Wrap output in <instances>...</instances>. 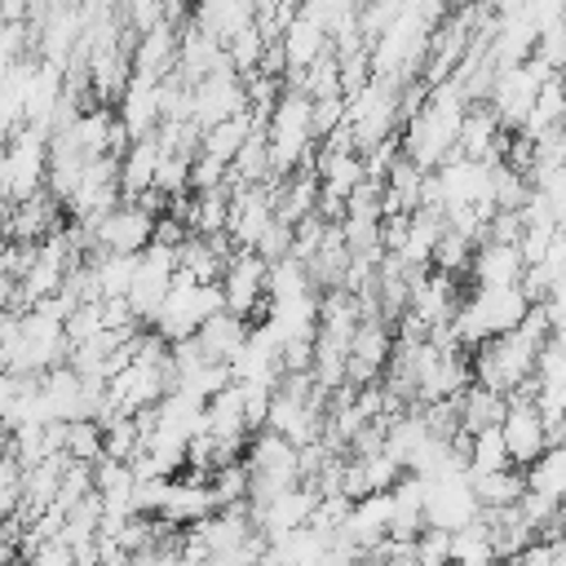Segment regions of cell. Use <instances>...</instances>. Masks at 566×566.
<instances>
[{
	"mask_svg": "<svg viewBox=\"0 0 566 566\" xmlns=\"http://www.w3.org/2000/svg\"><path fill=\"white\" fill-rule=\"evenodd\" d=\"M522 473H526V491H531V495H539V500L566 509V438L548 442Z\"/></svg>",
	"mask_w": 566,
	"mask_h": 566,
	"instance_id": "5bb4252c",
	"label": "cell"
},
{
	"mask_svg": "<svg viewBox=\"0 0 566 566\" xmlns=\"http://www.w3.org/2000/svg\"><path fill=\"white\" fill-rule=\"evenodd\" d=\"M217 310H226L221 283H199V279H190V274L177 270V279H172V287H168L159 314L150 318V327L172 345V340L195 336V332L203 327V318H212Z\"/></svg>",
	"mask_w": 566,
	"mask_h": 566,
	"instance_id": "7a4b0ae2",
	"label": "cell"
},
{
	"mask_svg": "<svg viewBox=\"0 0 566 566\" xmlns=\"http://www.w3.org/2000/svg\"><path fill=\"white\" fill-rule=\"evenodd\" d=\"M509 411V398L486 389V385H469L460 398H455V416H460V433H478V429H491L500 424Z\"/></svg>",
	"mask_w": 566,
	"mask_h": 566,
	"instance_id": "e0dca14e",
	"label": "cell"
},
{
	"mask_svg": "<svg viewBox=\"0 0 566 566\" xmlns=\"http://www.w3.org/2000/svg\"><path fill=\"white\" fill-rule=\"evenodd\" d=\"M252 133H256L252 111H239V115H230V119H221V124L203 128L199 155H212V159H221V164H234V155L248 146V137H252Z\"/></svg>",
	"mask_w": 566,
	"mask_h": 566,
	"instance_id": "ac0fdd59",
	"label": "cell"
},
{
	"mask_svg": "<svg viewBox=\"0 0 566 566\" xmlns=\"http://www.w3.org/2000/svg\"><path fill=\"white\" fill-rule=\"evenodd\" d=\"M557 80H562V84H566V62H562V66H557Z\"/></svg>",
	"mask_w": 566,
	"mask_h": 566,
	"instance_id": "4316f807",
	"label": "cell"
},
{
	"mask_svg": "<svg viewBox=\"0 0 566 566\" xmlns=\"http://www.w3.org/2000/svg\"><path fill=\"white\" fill-rule=\"evenodd\" d=\"M243 464H248V482H252V486H248V504H261V500L287 491V486L305 482V478H301V447L287 442V438L274 433V429L248 438Z\"/></svg>",
	"mask_w": 566,
	"mask_h": 566,
	"instance_id": "3957f363",
	"label": "cell"
},
{
	"mask_svg": "<svg viewBox=\"0 0 566 566\" xmlns=\"http://www.w3.org/2000/svg\"><path fill=\"white\" fill-rule=\"evenodd\" d=\"M495 566H531V562H526V557H522V553H513V557H500V562H495Z\"/></svg>",
	"mask_w": 566,
	"mask_h": 566,
	"instance_id": "484cf974",
	"label": "cell"
},
{
	"mask_svg": "<svg viewBox=\"0 0 566 566\" xmlns=\"http://www.w3.org/2000/svg\"><path fill=\"white\" fill-rule=\"evenodd\" d=\"M270 292V261L252 248H239L230 261H226V274H221V296H226V310L239 314V318H252L261 296Z\"/></svg>",
	"mask_w": 566,
	"mask_h": 566,
	"instance_id": "9c48e42d",
	"label": "cell"
},
{
	"mask_svg": "<svg viewBox=\"0 0 566 566\" xmlns=\"http://www.w3.org/2000/svg\"><path fill=\"white\" fill-rule=\"evenodd\" d=\"M495 562H500V548L482 517L451 531V566H495Z\"/></svg>",
	"mask_w": 566,
	"mask_h": 566,
	"instance_id": "d6986e66",
	"label": "cell"
},
{
	"mask_svg": "<svg viewBox=\"0 0 566 566\" xmlns=\"http://www.w3.org/2000/svg\"><path fill=\"white\" fill-rule=\"evenodd\" d=\"M557 124H566V84L553 75V80L539 88V97H535V106H531V115H526V124H522L517 133L539 137V133H548V128H557Z\"/></svg>",
	"mask_w": 566,
	"mask_h": 566,
	"instance_id": "44dd1931",
	"label": "cell"
},
{
	"mask_svg": "<svg viewBox=\"0 0 566 566\" xmlns=\"http://www.w3.org/2000/svg\"><path fill=\"white\" fill-rule=\"evenodd\" d=\"M155 212H146L137 199L115 203L111 212H102L97 221H80V234L88 248H106V252H142L155 239Z\"/></svg>",
	"mask_w": 566,
	"mask_h": 566,
	"instance_id": "8992f818",
	"label": "cell"
},
{
	"mask_svg": "<svg viewBox=\"0 0 566 566\" xmlns=\"http://www.w3.org/2000/svg\"><path fill=\"white\" fill-rule=\"evenodd\" d=\"M509 464H513V460H509V447H504V433H500V424L469 433V473H473V478H478V473H495V469H509Z\"/></svg>",
	"mask_w": 566,
	"mask_h": 566,
	"instance_id": "7402d4cb",
	"label": "cell"
},
{
	"mask_svg": "<svg viewBox=\"0 0 566 566\" xmlns=\"http://www.w3.org/2000/svg\"><path fill=\"white\" fill-rule=\"evenodd\" d=\"M473 478V473H469ZM473 491H478V504L482 509H513L522 495H526V473L517 464L509 469H495V473H478L473 478Z\"/></svg>",
	"mask_w": 566,
	"mask_h": 566,
	"instance_id": "ffe728a7",
	"label": "cell"
},
{
	"mask_svg": "<svg viewBox=\"0 0 566 566\" xmlns=\"http://www.w3.org/2000/svg\"><path fill=\"white\" fill-rule=\"evenodd\" d=\"M159 159H164V142H159V133L137 137V142L124 146V155H119V186H124V199H137L142 190L155 186V168H159Z\"/></svg>",
	"mask_w": 566,
	"mask_h": 566,
	"instance_id": "9a60e30c",
	"label": "cell"
},
{
	"mask_svg": "<svg viewBox=\"0 0 566 566\" xmlns=\"http://www.w3.org/2000/svg\"><path fill=\"white\" fill-rule=\"evenodd\" d=\"M469 93L460 80H442L429 88L424 106H416L411 124H407V159H416L420 168H438L451 155H460V124L469 111Z\"/></svg>",
	"mask_w": 566,
	"mask_h": 566,
	"instance_id": "6da1fadb",
	"label": "cell"
},
{
	"mask_svg": "<svg viewBox=\"0 0 566 566\" xmlns=\"http://www.w3.org/2000/svg\"><path fill=\"white\" fill-rule=\"evenodd\" d=\"M509 133L504 119L491 111V102H469L464 124H460V155L469 159H504Z\"/></svg>",
	"mask_w": 566,
	"mask_h": 566,
	"instance_id": "7c38bea8",
	"label": "cell"
},
{
	"mask_svg": "<svg viewBox=\"0 0 566 566\" xmlns=\"http://www.w3.org/2000/svg\"><path fill=\"white\" fill-rule=\"evenodd\" d=\"M500 433H504L509 460H513L517 469H526V464L553 442V433H548V424H544L535 398H522V394L509 398V411H504V420H500Z\"/></svg>",
	"mask_w": 566,
	"mask_h": 566,
	"instance_id": "8fae6325",
	"label": "cell"
},
{
	"mask_svg": "<svg viewBox=\"0 0 566 566\" xmlns=\"http://www.w3.org/2000/svg\"><path fill=\"white\" fill-rule=\"evenodd\" d=\"M318 500H323V491H318L314 482H296V486H287V491H279V495H270V500H261V504H248V513H252L261 539H279V535H287V531L305 526V522L314 517Z\"/></svg>",
	"mask_w": 566,
	"mask_h": 566,
	"instance_id": "ba28073f",
	"label": "cell"
},
{
	"mask_svg": "<svg viewBox=\"0 0 566 566\" xmlns=\"http://www.w3.org/2000/svg\"><path fill=\"white\" fill-rule=\"evenodd\" d=\"M473 239L469 234H460V230H442V239H438V248H433V265L442 270V274H469V265H473Z\"/></svg>",
	"mask_w": 566,
	"mask_h": 566,
	"instance_id": "603a6c76",
	"label": "cell"
},
{
	"mask_svg": "<svg viewBox=\"0 0 566 566\" xmlns=\"http://www.w3.org/2000/svg\"><path fill=\"white\" fill-rule=\"evenodd\" d=\"M27 566H80V557L66 544V535H49V539L27 548Z\"/></svg>",
	"mask_w": 566,
	"mask_h": 566,
	"instance_id": "d4e9b609",
	"label": "cell"
},
{
	"mask_svg": "<svg viewBox=\"0 0 566 566\" xmlns=\"http://www.w3.org/2000/svg\"><path fill=\"white\" fill-rule=\"evenodd\" d=\"M557 566H566V562H557Z\"/></svg>",
	"mask_w": 566,
	"mask_h": 566,
	"instance_id": "83f0119b",
	"label": "cell"
},
{
	"mask_svg": "<svg viewBox=\"0 0 566 566\" xmlns=\"http://www.w3.org/2000/svg\"><path fill=\"white\" fill-rule=\"evenodd\" d=\"M553 75H557V71L544 66L539 57H526V62H517V66L495 71L486 102H491V111L504 119V128H522V124H526V115H531L539 88H544Z\"/></svg>",
	"mask_w": 566,
	"mask_h": 566,
	"instance_id": "5b68a950",
	"label": "cell"
},
{
	"mask_svg": "<svg viewBox=\"0 0 566 566\" xmlns=\"http://www.w3.org/2000/svg\"><path fill=\"white\" fill-rule=\"evenodd\" d=\"M279 217L274 195L252 181V186H234L230 190V221H226V239L234 248H256V239L270 230V221Z\"/></svg>",
	"mask_w": 566,
	"mask_h": 566,
	"instance_id": "30bf717a",
	"label": "cell"
},
{
	"mask_svg": "<svg viewBox=\"0 0 566 566\" xmlns=\"http://www.w3.org/2000/svg\"><path fill=\"white\" fill-rule=\"evenodd\" d=\"M416 566H451V531L424 526L416 535Z\"/></svg>",
	"mask_w": 566,
	"mask_h": 566,
	"instance_id": "cb8c5ba5",
	"label": "cell"
},
{
	"mask_svg": "<svg viewBox=\"0 0 566 566\" xmlns=\"http://www.w3.org/2000/svg\"><path fill=\"white\" fill-rule=\"evenodd\" d=\"M473 517H482L478 491L469 469L464 473H447V478H424V522L438 531H460Z\"/></svg>",
	"mask_w": 566,
	"mask_h": 566,
	"instance_id": "52a82bcc",
	"label": "cell"
},
{
	"mask_svg": "<svg viewBox=\"0 0 566 566\" xmlns=\"http://www.w3.org/2000/svg\"><path fill=\"white\" fill-rule=\"evenodd\" d=\"M478 287H504V283H522L526 274V256L517 243H500V239H482L473 248V265H469Z\"/></svg>",
	"mask_w": 566,
	"mask_h": 566,
	"instance_id": "4fadbf2b",
	"label": "cell"
},
{
	"mask_svg": "<svg viewBox=\"0 0 566 566\" xmlns=\"http://www.w3.org/2000/svg\"><path fill=\"white\" fill-rule=\"evenodd\" d=\"M195 340H199V349H203L212 363H230L234 349L248 340V318H239V314H230V310H217L212 318H203V327L195 332Z\"/></svg>",
	"mask_w": 566,
	"mask_h": 566,
	"instance_id": "2e32d148",
	"label": "cell"
},
{
	"mask_svg": "<svg viewBox=\"0 0 566 566\" xmlns=\"http://www.w3.org/2000/svg\"><path fill=\"white\" fill-rule=\"evenodd\" d=\"M314 97L292 88L274 102L270 111V128H265V142H270V164H274V177L279 172H292L305 155H310V142H314Z\"/></svg>",
	"mask_w": 566,
	"mask_h": 566,
	"instance_id": "277c9868",
	"label": "cell"
}]
</instances>
